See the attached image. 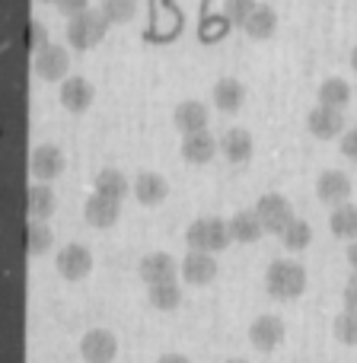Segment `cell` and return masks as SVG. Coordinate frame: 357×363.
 <instances>
[{
    "label": "cell",
    "instance_id": "obj_1",
    "mask_svg": "<svg viewBox=\"0 0 357 363\" xmlns=\"http://www.w3.org/2000/svg\"><path fill=\"white\" fill-rule=\"evenodd\" d=\"M265 287L275 300H297L307 290V268L294 258H275L265 271Z\"/></svg>",
    "mask_w": 357,
    "mask_h": 363
},
{
    "label": "cell",
    "instance_id": "obj_2",
    "mask_svg": "<svg viewBox=\"0 0 357 363\" xmlns=\"http://www.w3.org/2000/svg\"><path fill=\"white\" fill-rule=\"evenodd\" d=\"M185 239L192 249L198 252H220L230 245V220L224 217H198L188 223L185 230Z\"/></svg>",
    "mask_w": 357,
    "mask_h": 363
},
{
    "label": "cell",
    "instance_id": "obj_3",
    "mask_svg": "<svg viewBox=\"0 0 357 363\" xmlns=\"http://www.w3.org/2000/svg\"><path fill=\"white\" fill-rule=\"evenodd\" d=\"M106 29H109V19L102 16V10L89 6L87 13H77V16L67 19V42L74 45L77 51H87V48H93L96 42L106 38Z\"/></svg>",
    "mask_w": 357,
    "mask_h": 363
},
{
    "label": "cell",
    "instance_id": "obj_4",
    "mask_svg": "<svg viewBox=\"0 0 357 363\" xmlns=\"http://www.w3.org/2000/svg\"><path fill=\"white\" fill-rule=\"evenodd\" d=\"M252 211L258 213L265 233H278V236H281L284 226L294 220V207H290V201L284 198V194H278V191H265L262 198L256 201V207H252Z\"/></svg>",
    "mask_w": 357,
    "mask_h": 363
},
{
    "label": "cell",
    "instance_id": "obj_5",
    "mask_svg": "<svg viewBox=\"0 0 357 363\" xmlns=\"http://www.w3.org/2000/svg\"><path fill=\"white\" fill-rule=\"evenodd\" d=\"M32 67L42 80H67V67H70V55L64 45L48 42L45 48H38L32 55Z\"/></svg>",
    "mask_w": 357,
    "mask_h": 363
},
{
    "label": "cell",
    "instance_id": "obj_6",
    "mask_svg": "<svg viewBox=\"0 0 357 363\" xmlns=\"http://www.w3.org/2000/svg\"><path fill=\"white\" fill-rule=\"evenodd\" d=\"M119 354V338L109 328H89L80 338V357L87 363H112Z\"/></svg>",
    "mask_w": 357,
    "mask_h": 363
},
{
    "label": "cell",
    "instance_id": "obj_7",
    "mask_svg": "<svg viewBox=\"0 0 357 363\" xmlns=\"http://www.w3.org/2000/svg\"><path fill=\"white\" fill-rule=\"evenodd\" d=\"M55 264H57V271H61V277L80 281V277H87L89 271H93V252H89L83 242H67L61 252H57Z\"/></svg>",
    "mask_w": 357,
    "mask_h": 363
},
{
    "label": "cell",
    "instance_id": "obj_8",
    "mask_svg": "<svg viewBox=\"0 0 357 363\" xmlns=\"http://www.w3.org/2000/svg\"><path fill=\"white\" fill-rule=\"evenodd\" d=\"M29 169L38 182H51L64 172V150L57 144H38L29 153Z\"/></svg>",
    "mask_w": 357,
    "mask_h": 363
},
{
    "label": "cell",
    "instance_id": "obj_9",
    "mask_svg": "<svg viewBox=\"0 0 357 363\" xmlns=\"http://www.w3.org/2000/svg\"><path fill=\"white\" fill-rule=\"evenodd\" d=\"M249 341H252V347L262 354L275 351V347L284 341V322L271 313L258 315V319H252V325H249Z\"/></svg>",
    "mask_w": 357,
    "mask_h": 363
},
{
    "label": "cell",
    "instance_id": "obj_10",
    "mask_svg": "<svg viewBox=\"0 0 357 363\" xmlns=\"http://www.w3.org/2000/svg\"><path fill=\"white\" fill-rule=\"evenodd\" d=\"M138 274L147 281V287H153V284H170V281H176L179 264L170 252H150V255L141 258Z\"/></svg>",
    "mask_w": 357,
    "mask_h": 363
},
{
    "label": "cell",
    "instance_id": "obj_11",
    "mask_svg": "<svg viewBox=\"0 0 357 363\" xmlns=\"http://www.w3.org/2000/svg\"><path fill=\"white\" fill-rule=\"evenodd\" d=\"M316 194H319L326 204H332V207L348 204V198H351V179H348V172L322 169L319 179H316Z\"/></svg>",
    "mask_w": 357,
    "mask_h": 363
},
{
    "label": "cell",
    "instance_id": "obj_12",
    "mask_svg": "<svg viewBox=\"0 0 357 363\" xmlns=\"http://www.w3.org/2000/svg\"><path fill=\"white\" fill-rule=\"evenodd\" d=\"M214 277H217V258H214V252H185V258H182V281L188 284H211Z\"/></svg>",
    "mask_w": 357,
    "mask_h": 363
},
{
    "label": "cell",
    "instance_id": "obj_13",
    "mask_svg": "<svg viewBox=\"0 0 357 363\" xmlns=\"http://www.w3.org/2000/svg\"><path fill=\"white\" fill-rule=\"evenodd\" d=\"M307 128L316 138H335V134H345V115H341V108L319 106L316 102L307 112Z\"/></svg>",
    "mask_w": 357,
    "mask_h": 363
},
{
    "label": "cell",
    "instance_id": "obj_14",
    "mask_svg": "<svg viewBox=\"0 0 357 363\" xmlns=\"http://www.w3.org/2000/svg\"><path fill=\"white\" fill-rule=\"evenodd\" d=\"M220 144V153H224L230 163H246V160L252 157V134L246 131V128H226L224 134L217 138Z\"/></svg>",
    "mask_w": 357,
    "mask_h": 363
},
{
    "label": "cell",
    "instance_id": "obj_15",
    "mask_svg": "<svg viewBox=\"0 0 357 363\" xmlns=\"http://www.w3.org/2000/svg\"><path fill=\"white\" fill-rule=\"evenodd\" d=\"M57 96H61L64 108H70V112H83V108L93 102V83L80 74H70L67 80H61V93Z\"/></svg>",
    "mask_w": 357,
    "mask_h": 363
},
{
    "label": "cell",
    "instance_id": "obj_16",
    "mask_svg": "<svg viewBox=\"0 0 357 363\" xmlns=\"http://www.w3.org/2000/svg\"><path fill=\"white\" fill-rule=\"evenodd\" d=\"M172 121L182 134H198V131H207V106L198 99H185L176 106L172 112Z\"/></svg>",
    "mask_w": 357,
    "mask_h": 363
},
{
    "label": "cell",
    "instance_id": "obj_17",
    "mask_svg": "<svg viewBox=\"0 0 357 363\" xmlns=\"http://www.w3.org/2000/svg\"><path fill=\"white\" fill-rule=\"evenodd\" d=\"M211 99L220 112H236L246 102V86L236 80V77H220L211 89Z\"/></svg>",
    "mask_w": 357,
    "mask_h": 363
},
{
    "label": "cell",
    "instance_id": "obj_18",
    "mask_svg": "<svg viewBox=\"0 0 357 363\" xmlns=\"http://www.w3.org/2000/svg\"><path fill=\"white\" fill-rule=\"evenodd\" d=\"M83 213H87V220L93 226H112L115 220H119V213H121V201L93 191L87 198V204H83Z\"/></svg>",
    "mask_w": 357,
    "mask_h": 363
},
{
    "label": "cell",
    "instance_id": "obj_19",
    "mask_svg": "<svg viewBox=\"0 0 357 363\" xmlns=\"http://www.w3.org/2000/svg\"><path fill=\"white\" fill-rule=\"evenodd\" d=\"M217 150H220V144L211 131H198V134H185L182 138V160H188V163H207Z\"/></svg>",
    "mask_w": 357,
    "mask_h": 363
},
{
    "label": "cell",
    "instance_id": "obj_20",
    "mask_svg": "<svg viewBox=\"0 0 357 363\" xmlns=\"http://www.w3.org/2000/svg\"><path fill=\"white\" fill-rule=\"evenodd\" d=\"M166 191H170V185H166V179L160 176V172H138V179H134V198L141 201V204H160V201L166 198Z\"/></svg>",
    "mask_w": 357,
    "mask_h": 363
},
{
    "label": "cell",
    "instance_id": "obj_21",
    "mask_svg": "<svg viewBox=\"0 0 357 363\" xmlns=\"http://www.w3.org/2000/svg\"><path fill=\"white\" fill-rule=\"evenodd\" d=\"M26 211L32 220H45L55 211V191L48 188V182H32L26 188Z\"/></svg>",
    "mask_w": 357,
    "mask_h": 363
},
{
    "label": "cell",
    "instance_id": "obj_22",
    "mask_svg": "<svg viewBox=\"0 0 357 363\" xmlns=\"http://www.w3.org/2000/svg\"><path fill=\"white\" fill-rule=\"evenodd\" d=\"M319 96V106H332V108H345L351 102V83L345 77H326L316 89Z\"/></svg>",
    "mask_w": 357,
    "mask_h": 363
},
{
    "label": "cell",
    "instance_id": "obj_23",
    "mask_svg": "<svg viewBox=\"0 0 357 363\" xmlns=\"http://www.w3.org/2000/svg\"><path fill=\"white\" fill-rule=\"evenodd\" d=\"M262 233H265V226L256 211H236L230 217V236L236 239V242H256Z\"/></svg>",
    "mask_w": 357,
    "mask_h": 363
},
{
    "label": "cell",
    "instance_id": "obj_24",
    "mask_svg": "<svg viewBox=\"0 0 357 363\" xmlns=\"http://www.w3.org/2000/svg\"><path fill=\"white\" fill-rule=\"evenodd\" d=\"M329 230L335 233V236H345V239H357V204H339L332 207V217H329Z\"/></svg>",
    "mask_w": 357,
    "mask_h": 363
},
{
    "label": "cell",
    "instance_id": "obj_25",
    "mask_svg": "<svg viewBox=\"0 0 357 363\" xmlns=\"http://www.w3.org/2000/svg\"><path fill=\"white\" fill-rule=\"evenodd\" d=\"M243 29H246V35H249V38H268L271 32L278 29V13H275V6L258 4V10L252 13L249 23H246Z\"/></svg>",
    "mask_w": 357,
    "mask_h": 363
},
{
    "label": "cell",
    "instance_id": "obj_26",
    "mask_svg": "<svg viewBox=\"0 0 357 363\" xmlns=\"http://www.w3.org/2000/svg\"><path fill=\"white\" fill-rule=\"evenodd\" d=\"M93 185H96V191L99 194H106V198H115V201H121L128 194V179H125V172H119V169H99L96 172V179H93Z\"/></svg>",
    "mask_w": 357,
    "mask_h": 363
},
{
    "label": "cell",
    "instance_id": "obj_27",
    "mask_svg": "<svg viewBox=\"0 0 357 363\" xmlns=\"http://www.w3.org/2000/svg\"><path fill=\"white\" fill-rule=\"evenodd\" d=\"M309 239H313V230H309V220H303V217H294L287 226H284V233H281L284 249H294V252L307 249Z\"/></svg>",
    "mask_w": 357,
    "mask_h": 363
},
{
    "label": "cell",
    "instance_id": "obj_28",
    "mask_svg": "<svg viewBox=\"0 0 357 363\" xmlns=\"http://www.w3.org/2000/svg\"><path fill=\"white\" fill-rule=\"evenodd\" d=\"M147 300H150V306L157 309H176L182 303V287L179 281H170V284H153L150 290H147Z\"/></svg>",
    "mask_w": 357,
    "mask_h": 363
},
{
    "label": "cell",
    "instance_id": "obj_29",
    "mask_svg": "<svg viewBox=\"0 0 357 363\" xmlns=\"http://www.w3.org/2000/svg\"><path fill=\"white\" fill-rule=\"evenodd\" d=\"M26 249H29V255H42V252L51 249L48 223H42V220H29L26 223Z\"/></svg>",
    "mask_w": 357,
    "mask_h": 363
},
{
    "label": "cell",
    "instance_id": "obj_30",
    "mask_svg": "<svg viewBox=\"0 0 357 363\" xmlns=\"http://www.w3.org/2000/svg\"><path fill=\"white\" fill-rule=\"evenodd\" d=\"M99 10L109 23H128L138 13V0H99Z\"/></svg>",
    "mask_w": 357,
    "mask_h": 363
},
{
    "label": "cell",
    "instance_id": "obj_31",
    "mask_svg": "<svg viewBox=\"0 0 357 363\" xmlns=\"http://www.w3.org/2000/svg\"><path fill=\"white\" fill-rule=\"evenodd\" d=\"M335 338L341 345H357V313L354 309H345V313L335 315V325H332Z\"/></svg>",
    "mask_w": 357,
    "mask_h": 363
},
{
    "label": "cell",
    "instance_id": "obj_32",
    "mask_svg": "<svg viewBox=\"0 0 357 363\" xmlns=\"http://www.w3.org/2000/svg\"><path fill=\"white\" fill-rule=\"evenodd\" d=\"M256 10H258L256 0H224V16L230 19V23H236V26L249 23V16Z\"/></svg>",
    "mask_w": 357,
    "mask_h": 363
},
{
    "label": "cell",
    "instance_id": "obj_33",
    "mask_svg": "<svg viewBox=\"0 0 357 363\" xmlns=\"http://www.w3.org/2000/svg\"><path fill=\"white\" fill-rule=\"evenodd\" d=\"M29 45H32L35 51L48 45V29H45L42 19H32V23H29Z\"/></svg>",
    "mask_w": 357,
    "mask_h": 363
},
{
    "label": "cell",
    "instance_id": "obj_34",
    "mask_svg": "<svg viewBox=\"0 0 357 363\" xmlns=\"http://www.w3.org/2000/svg\"><path fill=\"white\" fill-rule=\"evenodd\" d=\"M341 153H345L348 160H357V128H348V131L341 134Z\"/></svg>",
    "mask_w": 357,
    "mask_h": 363
},
{
    "label": "cell",
    "instance_id": "obj_35",
    "mask_svg": "<svg viewBox=\"0 0 357 363\" xmlns=\"http://www.w3.org/2000/svg\"><path fill=\"white\" fill-rule=\"evenodd\" d=\"M341 300H345V309H354L357 313V271L351 277H348V284H345V294H341Z\"/></svg>",
    "mask_w": 357,
    "mask_h": 363
},
{
    "label": "cell",
    "instance_id": "obj_36",
    "mask_svg": "<svg viewBox=\"0 0 357 363\" xmlns=\"http://www.w3.org/2000/svg\"><path fill=\"white\" fill-rule=\"evenodd\" d=\"M57 10L67 13V16H77V13L89 10V0H57Z\"/></svg>",
    "mask_w": 357,
    "mask_h": 363
},
{
    "label": "cell",
    "instance_id": "obj_37",
    "mask_svg": "<svg viewBox=\"0 0 357 363\" xmlns=\"http://www.w3.org/2000/svg\"><path fill=\"white\" fill-rule=\"evenodd\" d=\"M157 363H188V357H182V354H163V357H157Z\"/></svg>",
    "mask_w": 357,
    "mask_h": 363
},
{
    "label": "cell",
    "instance_id": "obj_38",
    "mask_svg": "<svg viewBox=\"0 0 357 363\" xmlns=\"http://www.w3.org/2000/svg\"><path fill=\"white\" fill-rule=\"evenodd\" d=\"M348 262H351V268L357 271V239H354L351 245H348Z\"/></svg>",
    "mask_w": 357,
    "mask_h": 363
},
{
    "label": "cell",
    "instance_id": "obj_39",
    "mask_svg": "<svg viewBox=\"0 0 357 363\" xmlns=\"http://www.w3.org/2000/svg\"><path fill=\"white\" fill-rule=\"evenodd\" d=\"M351 67L357 70V45H354V51H351Z\"/></svg>",
    "mask_w": 357,
    "mask_h": 363
},
{
    "label": "cell",
    "instance_id": "obj_40",
    "mask_svg": "<svg viewBox=\"0 0 357 363\" xmlns=\"http://www.w3.org/2000/svg\"><path fill=\"white\" fill-rule=\"evenodd\" d=\"M226 363H246V360H239V357H233V360H226Z\"/></svg>",
    "mask_w": 357,
    "mask_h": 363
},
{
    "label": "cell",
    "instance_id": "obj_41",
    "mask_svg": "<svg viewBox=\"0 0 357 363\" xmlns=\"http://www.w3.org/2000/svg\"><path fill=\"white\" fill-rule=\"evenodd\" d=\"M55 4H57V0H55Z\"/></svg>",
    "mask_w": 357,
    "mask_h": 363
},
{
    "label": "cell",
    "instance_id": "obj_42",
    "mask_svg": "<svg viewBox=\"0 0 357 363\" xmlns=\"http://www.w3.org/2000/svg\"><path fill=\"white\" fill-rule=\"evenodd\" d=\"M354 128H357V125H354Z\"/></svg>",
    "mask_w": 357,
    "mask_h": 363
}]
</instances>
